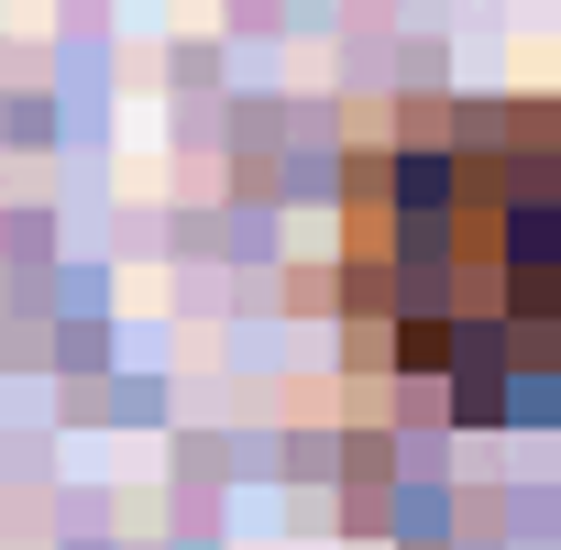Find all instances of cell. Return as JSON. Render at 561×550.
Here are the masks:
<instances>
[{
  "label": "cell",
  "instance_id": "1",
  "mask_svg": "<svg viewBox=\"0 0 561 550\" xmlns=\"http://www.w3.org/2000/svg\"><path fill=\"white\" fill-rule=\"evenodd\" d=\"M342 287L375 364L473 419L561 386V100L397 111L342 176Z\"/></svg>",
  "mask_w": 561,
  "mask_h": 550
}]
</instances>
